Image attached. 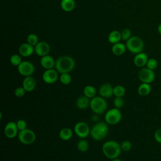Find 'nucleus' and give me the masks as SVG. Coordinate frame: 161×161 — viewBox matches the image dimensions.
Instances as JSON below:
<instances>
[{"label":"nucleus","instance_id":"nucleus-33","mask_svg":"<svg viewBox=\"0 0 161 161\" xmlns=\"http://www.w3.org/2000/svg\"><path fill=\"white\" fill-rule=\"evenodd\" d=\"M121 39L124 41H127L128 39H130L131 37V32L130 29L128 28H125L121 31Z\"/></svg>","mask_w":161,"mask_h":161},{"label":"nucleus","instance_id":"nucleus-13","mask_svg":"<svg viewBox=\"0 0 161 161\" xmlns=\"http://www.w3.org/2000/svg\"><path fill=\"white\" fill-rule=\"evenodd\" d=\"M4 135L8 138H13L18 134L16 123L14 121L8 122L4 127Z\"/></svg>","mask_w":161,"mask_h":161},{"label":"nucleus","instance_id":"nucleus-7","mask_svg":"<svg viewBox=\"0 0 161 161\" xmlns=\"http://www.w3.org/2000/svg\"><path fill=\"white\" fill-rule=\"evenodd\" d=\"M18 138L21 143L24 145H30L35 141L36 134L33 130L26 128L19 131Z\"/></svg>","mask_w":161,"mask_h":161},{"label":"nucleus","instance_id":"nucleus-16","mask_svg":"<svg viewBox=\"0 0 161 161\" xmlns=\"http://www.w3.org/2000/svg\"><path fill=\"white\" fill-rule=\"evenodd\" d=\"M18 52L20 55L28 57L31 56L35 52V47L28 43H24L19 47Z\"/></svg>","mask_w":161,"mask_h":161},{"label":"nucleus","instance_id":"nucleus-12","mask_svg":"<svg viewBox=\"0 0 161 161\" xmlns=\"http://www.w3.org/2000/svg\"><path fill=\"white\" fill-rule=\"evenodd\" d=\"M50 51V47L48 43L44 41L39 42L35 46V53L40 56L43 57L45 55H48Z\"/></svg>","mask_w":161,"mask_h":161},{"label":"nucleus","instance_id":"nucleus-1","mask_svg":"<svg viewBox=\"0 0 161 161\" xmlns=\"http://www.w3.org/2000/svg\"><path fill=\"white\" fill-rule=\"evenodd\" d=\"M75 62L74 59L68 55L61 56L55 61V69L60 74L69 73L75 67Z\"/></svg>","mask_w":161,"mask_h":161},{"label":"nucleus","instance_id":"nucleus-36","mask_svg":"<svg viewBox=\"0 0 161 161\" xmlns=\"http://www.w3.org/2000/svg\"><path fill=\"white\" fill-rule=\"evenodd\" d=\"M16 123V126H17L19 131L23 130L26 129L27 127V123H26V121H25L24 119H19L17 121V122Z\"/></svg>","mask_w":161,"mask_h":161},{"label":"nucleus","instance_id":"nucleus-37","mask_svg":"<svg viewBox=\"0 0 161 161\" xmlns=\"http://www.w3.org/2000/svg\"><path fill=\"white\" fill-rule=\"evenodd\" d=\"M154 138L157 143L161 144V128L157 129L155 131Z\"/></svg>","mask_w":161,"mask_h":161},{"label":"nucleus","instance_id":"nucleus-9","mask_svg":"<svg viewBox=\"0 0 161 161\" xmlns=\"http://www.w3.org/2000/svg\"><path fill=\"white\" fill-rule=\"evenodd\" d=\"M34 65L29 61H22V62L18 66V72L25 77L30 76L35 72Z\"/></svg>","mask_w":161,"mask_h":161},{"label":"nucleus","instance_id":"nucleus-38","mask_svg":"<svg viewBox=\"0 0 161 161\" xmlns=\"http://www.w3.org/2000/svg\"><path fill=\"white\" fill-rule=\"evenodd\" d=\"M157 31H158V33L161 35V23L158 25V26L157 27Z\"/></svg>","mask_w":161,"mask_h":161},{"label":"nucleus","instance_id":"nucleus-31","mask_svg":"<svg viewBox=\"0 0 161 161\" xmlns=\"http://www.w3.org/2000/svg\"><path fill=\"white\" fill-rule=\"evenodd\" d=\"M157 67H158V62L155 58H148L147 63L146 64V67L154 70L157 68Z\"/></svg>","mask_w":161,"mask_h":161},{"label":"nucleus","instance_id":"nucleus-22","mask_svg":"<svg viewBox=\"0 0 161 161\" xmlns=\"http://www.w3.org/2000/svg\"><path fill=\"white\" fill-rule=\"evenodd\" d=\"M121 40V33L118 30H113L111 31L108 35V41L112 44L118 43Z\"/></svg>","mask_w":161,"mask_h":161},{"label":"nucleus","instance_id":"nucleus-18","mask_svg":"<svg viewBox=\"0 0 161 161\" xmlns=\"http://www.w3.org/2000/svg\"><path fill=\"white\" fill-rule=\"evenodd\" d=\"M40 64L43 68L45 70L53 69L55 65V60L54 58L48 55L42 57L40 59Z\"/></svg>","mask_w":161,"mask_h":161},{"label":"nucleus","instance_id":"nucleus-14","mask_svg":"<svg viewBox=\"0 0 161 161\" xmlns=\"http://www.w3.org/2000/svg\"><path fill=\"white\" fill-rule=\"evenodd\" d=\"M148 57L147 53L142 52L137 54H135V56L133 58V63L135 66L138 67H144L146 66Z\"/></svg>","mask_w":161,"mask_h":161},{"label":"nucleus","instance_id":"nucleus-3","mask_svg":"<svg viewBox=\"0 0 161 161\" xmlns=\"http://www.w3.org/2000/svg\"><path fill=\"white\" fill-rule=\"evenodd\" d=\"M108 126L106 123L100 122L95 124L91 130L90 135L96 141L103 140L108 133Z\"/></svg>","mask_w":161,"mask_h":161},{"label":"nucleus","instance_id":"nucleus-34","mask_svg":"<svg viewBox=\"0 0 161 161\" xmlns=\"http://www.w3.org/2000/svg\"><path fill=\"white\" fill-rule=\"evenodd\" d=\"M131 147H132V145L131 142L128 140H125L121 143V150L123 151H125V152L130 151L131 149Z\"/></svg>","mask_w":161,"mask_h":161},{"label":"nucleus","instance_id":"nucleus-17","mask_svg":"<svg viewBox=\"0 0 161 161\" xmlns=\"http://www.w3.org/2000/svg\"><path fill=\"white\" fill-rule=\"evenodd\" d=\"M36 85V80L31 75L25 77L23 80V87L26 92L33 91L35 89Z\"/></svg>","mask_w":161,"mask_h":161},{"label":"nucleus","instance_id":"nucleus-10","mask_svg":"<svg viewBox=\"0 0 161 161\" xmlns=\"http://www.w3.org/2000/svg\"><path fill=\"white\" fill-rule=\"evenodd\" d=\"M74 131L80 138H85L90 134L91 130L87 123L79 121L74 126Z\"/></svg>","mask_w":161,"mask_h":161},{"label":"nucleus","instance_id":"nucleus-30","mask_svg":"<svg viewBox=\"0 0 161 161\" xmlns=\"http://www.w3.org/2000/svg\"><path fill=\"white\" fill-rule=\"evenodd\" d=\"M22 62L21 57L18 54H14L10 57V63L14 66H18Z\"/></svg>","mask_w":161,"mask_h":161},{"label":"nucleus","instance_id":"nucleus-26","mask_svg":"<svg viewBox=\"0 0 161 161\" xmlns=\"http://www.w3.org/2000/svg\"><path fill=\"white\" fill-rule=\"evenodd\" d=\"M77 149L81 152H86L89 148V143L84 138L80 139L77 144Z\"/></svg>","mask_w":161,"mask_h":161},{"label":"nucleus","instance_id":"nucleus-8","mask_svg":"<svg viewBox=\"0 0 161 161\" xmlns=\"http://www.w3.org/2000/svg\"><path fill=\"white\" fill-rule=\"evenodd\" d=\"M138 77L142 82L150 84L155 80V74L153 70L147 67H142L138 72Z\"/></svg>","mask_w":161,"mask_h":161},{"label":"nucleus","instance_id":"nucleus-32","mask_svg":"<svg viewBox=\"0 0 161 161\" xmlns=\"http://www.w3.org/2000/svg\"><path fill=\"white\" fill-rule=\"evenodd\" d=\"M124 99H123V97H115V98L113 100V104L114 106V108H121L124 105Z\"/></svg>","mask_w":161,"mask_h":161},{"label":"nucleus","instance_id":"nucleus-15","mask_svg":"<svg viewBox=\"0 0 161 161\" xmlns=\"http://www.w3.org/2000/svg\"><path fill=\"white\" fill-rule=\"evenodd\" d=\"M113 89L114 87H113L110 84H103L100 86L99 89V94L101 97L104 98H109L114 95Z\"/></svg>","mask_w":161,"mask_h":161},{"label":"nucleus","instance_id":"nucleus-20","mask_svg":"<svg viewBox=\"0 0 161 161\" xmlns=\"http://www.w3.org/2000/svg\"><path fill=\"white\" fill-rule=\"evenodd\" d=\"M126 49L127 48H126V45H125L124 43H121V42H118L115 44H113V45L112 46V48H111L113 53L117 56L123 55L125 52Z\"/></svg>","mask_w":161,"mask_h":161},{"label":"nucleus","instance_id":"nucleus-5","mask_svg":"<svg viewBox=\"0 0 161 161\" xmlns=\"http://www.w3.org/2000/svg\"><path fill=\"white\" fill-rule=\"evenodd\" d=\"M90 108L96 114H103L108 108V104L105 99L101 96H95L91 99Z\"/></svg>","mask_w":161,"mask_h":161},{"label":"nucleus","instance_id":"nucleus-24","mask_svg":"<svg viewBox=\"0 0 161 161\" xmlns=\"http://www.w3.org/2000/svg\"><path fill=\"white\" fill-rule=\"evenodd\" d=\"M73 135L72 130L69 128H63L59 132V137L64 141L69 140Z\"/></svg>","mask_w":161,"mask_h":161},{"label":"nucleus","instance_id":"nucleus-19","mask_svg":"<svg viewBox=\"0 0 161 161\" xmlns=\"http://www.w3.org/2000/svg\"><path fill=\"white\" fill-rule=\"evenodd\" d=\"M90 102H91L90 98L84 95L77 98L75 104L79 109H87L89 106H90Z\"/></svg>","mask_w":161,"mask_h":161},{"label":"nucleus","instance_id":"nucleus-28","mask_svg":"<svg viewBox=\"0 0 161 161\" xmlns=\"http://www.w3.org/2000/svg\"><path fill=\"white\" fill-rule=\"evenodd\" d=\"M60 80L62 84L69 85L72 81L71 75L69 74V73L61 74L60 76Z\"/></svg>","mask_w":161,"mask_h":161},{"label":"nucleus","instance_id":"nucleus-23","mask_svg":"<svg viewBox=\"0 0 161 161\" xmlns=\"http://www.w3.org/2000/svg\"><path fill=\"white\" fill-rule=\"evenodd\" d=\"M152 91V87L150 84L142 83L138 87V93L142 96L148 95Z\"/></svg>","mask_w":161,"mask_h":161},{"label":"nucleus","instance_id":"nucleus-25","mask_svg":"<svg viewBox=\"0 0 161 161\" xmlns=\"http://www.w3.org/2000/svg\"><path fill=\"white\" fill-rule=\"evenodd\" d=\"M83 93H84V95L86 96V97L92 99L96 96V90L94 86L88 85L84 87L83 89Z\"/></svg>","mask_w":161,"mask_h":161},{"label":"nucleus","instance_id":"nucleus-29","mask_svg":"<svg viewBox=\"0 0 161 161\" xmlns=\"http://www.w3.org/2000/svg\"><path fill=\"white\" fill-rule=\"evenodd\" d=\"M26 40H27V43H28L29 44H30V45H31L34 47L39 42H38V37L35 33L29 34L27 36Z\"/></svg>","mask_w":161,"mask_h":161},{"label":"nucleus","instance_id":"nucleus-6","mask_svg":"<svg viewBox=\"0 0 161 161\" xmlns=\"http://www.w3.org/2000/svg\"><path fill=\"white\" fill-rule=\"evenodd\" d=\"M122 118V114L118 108H112L106 112L104 119L106 123L114 125L118 124Z\"/></svg>","mask_w":161,"mask_h":161},{"label":"nucleus","instance_id":"nucleus-39","mask_svg":"<svg viewBox=\"0 0 161 161\" xmlns=\"http://www.w3.org/2000/svg\"><path fill=\"white\" fill-rule=\"evenodd\" d=\"M111 161H122V160H120V159H119V158H116L112 159Z\"/></svg>","mask_w":161,"mask_h":161},{"label":"nucleus","instance_id":"nucleus-35","mask_svg":"<svg viewBox=\"0 0 161 161\" xmlns=\"http://www.w3.org/2000/svg\"><path fill=\"white\" fill-rule=\"evenodd\" d=\"M26 92V91H25V89L23 88V86L18 87L16 88V89L14 90V95L18 97H21L25 94Z\"/></svg>","mask_w":161,"mask_h":161},{"label":"nucleus","instance_id":"nucleus-2","mask_svg":"<svg viewBox=\"0 0 161 161\" xmlns=\"http://www.w3.org/2000/svg\"><path fill=\"white\" fill-rule=\"evenodd\" d=\"M102 150L104 155L111 160L118 158L121 154V148L117 142L109 140L104 143L102 147Z\"/></svg>","mask_w":161,"mask_h":161},{"label":"nucleus","instance_id":"nucleus-11","mask_svg":"<svg viewBox=\"0 0 161 161\" xmlns=\"http://www.w3.org/2000/svg\"><path fill=\"white\" fill-rule=\"evenodd\" d=\"M58 77V72L57 70H55L53 69L45 70L42 75L43 80L48 84H52L55 83L57 80Z\"/></svg>","mask_w":161,"mask_h":161},{"label":"nucleus","instance_id":"nucleus-21","mask_svg":"<svg viewBox=\"0 0 161 161\" xmlns=\"http://www.w3.org/2000/svg\"><path fill=\"white\" fill-rule=\"evenodd\" d=\"M61 8L65 12H70L75 7V2L74 0H61Z\"/></svg>","mask_w":161,"mask_h":161},{"label":"nucleus","instance_id":"nucleus-27","mask_svg":"<svg viewBox=\"0 0 161 161\" xmlns=\"http://www.w3.org/2000/svg\"><path fill=\"white\" fill-rule=\"evenodd\" d=\"M126 92L125 88L121 85H117L114 87L113 94L115 97H123Z\"/></svg>","mask_w":161,"mask_h":161},{"label":"nucleus","instance_id":"nucleus-4","mask_svg":"<svg viewBox=\"0 0 161 161\" xmlns=\"http://www.w3.org/2000/svg\"><path fill=\"white\" fill-rule=\"evenodd\" d=\"M126 47L129 52L134 54H137L143 51L144 43L140 37L133 36L126 41Z\"/></svg>","mask_w":161,"mask_h":161}]
</instances>
